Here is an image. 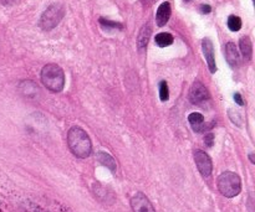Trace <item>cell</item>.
Wrapping results in <instances>:
<instances>
[{
    "instance_id": "16",
    "label": "cell",
    "mask_w": 255,
    "mask_h": 212,
    "mask_svg": "<svg viewBox=\"0 0 255 212\" xmlns=\"http://www.w3.org/2000/svg\"><path fill=\"white\" fill-rule=\"evenodd\" d=\"M100 25H101L102 29L107 30V31H110V30H116V29L121 30L122 27H124L121 24H120V22L110 21V20L104 19V17H101V19H100Z\"/></svg>"
},
{
    "instance_id": "15",
    "label": "cell",
    "mask_w": 255,
    "mask_h": 212,
    "mask_svg": "<svg viewBox=\"0 0 255 212\" xmlns=\"http://www.w3.org/2000/svg\"><path fill=\"white\" fill-rule=\"evenodd\" d=\"M173 36L169 32H161L156 36V44L159 47H167L173 44Z\"/></svg>"
},
{
    "instance_id": "19",
    "label": "cell",
    "mask_w": 255,
    "mask_h": 212,
    "mask_svg": "<svg viewBox=\"0 0 255 212\" xmlns=\"http://www.w3.org/2000/svg\"><path fill=\"white\" fill-rule=\"evenodd\" d=\"M204 143H206V145L209 146V148H211V146H213V143H214V136H213V134H212V133L207 134L206 139H204Z\"/></svg>"
},
{
    "instance_id": "1",
    "label": "cell",
    "mask_w": 255,
    "mask_h": 212,
    "mask_svg": "<svg viewBox=\"0 0 255 212\" xmlns=\"http://www.w3.org/2000/svg\"><path fill=\"white\" fill-rule=\"evenodd\" d=\"M67 145L75 156L80 159L89 158L92 151L91 139L89 134L80 127H72L67 133Z\"/></svg>"
},
{
    "instance_id": "13",
    "label": "cell",
    "mask_w": 255,
    "mask_h": 212,
    "mask_svg": "<svg viewBox=\"0 0 255 212\" xmlns=\"http://www.w3.org/2000/svg\"><path fill=\"white\" fill-rule=\"evenodd\" d=\"M188 121L192 129H193L194 132H197V133H201L204 129V117L202 116L201 113H197V112L191 113L188 117Z\"/></svg>"
},
{
    "instance_id": "3",
    "label": "cell",
    "mask_w": 255,
    "mask_h": 212,
    "mask_svg": "<svg viewBox=\"0 0 255 212\" xmlns=\"http://www.w3.org/2000/svg\"><path fill=\"white\" fill-rule=\"evenodd\" d=\"M218 189L226 198H236L242 191L241 178L233 171H224L218 178Z\"/></svg>"
},
{
    "instance_id": "18",
    "label": "cell",
    "mask_w": 255,
    "mask_h": 212,
    "mask_svg": "<svg viewBox=\"0 0 255 212\" xmlns=\"http://www.w3.org/2000/svg\"><path fill=\"white\" fill-rule=\"evenodd\" d=\"M159 98L162 102H167L169 99V89L166 81H162L159 83Z\"/></svg>"
},
{
    "instance_id": "6",
    "label": "cell",
    "mask_w": 255,
    "mask_h": 212,
    "mask_svg": "<svg viewBox=\"0 0 255 212\" xmlns=\"http://www.w3.org/2000/svg\"><path fill=\"white\" fill-rule=\"evenodd\" d=\"M208 89L206 88L202 82L196 81L191 87V91H189V99L193 104H201L203 102H206L208 99Z\"/></svg>"
},
{
    "instance_id": "12",
    "label": "cell",
    "mask_w": 255,
    "mask_h": 212,
    "mask_svg": "<svg viewBox=\"0 0 255 212\" xmlns=\"http://www.w3.org/2000/svg\"><path fill=\"white\" fill-rule=\"evenodd\" d=\"M97 160H99L102 165L106 166L107 169H110L112 173H116L117 164L110 154L105 153V151H99V153H97Z\"/></svg>"
},
{
    "instance_id": "11",
    "label": "cell",
    "mask_w": 255,
    "mask_h": 212,
    "mask_svg": "<svg viewBox=\"0 0 255 212\" xmlns=\"http://www.w3.org/2000/svg\"><path fill=\"white\" fill-rule=\"evenodd\" d=\"M151 34H152L151 25L149 24L144 25V26L141 29V31H139L138 37H137V47H138V50L146 49L147 44H148L149 41V37H151Z\"/></svg>"
},
{
    "instance_id": "22",
    "label": "cell",
    "mask_w": 255,
    "mask_h": 212,
    "mask_svg": "<svg viewBox=\"0 0 255 212\" xmlns=\"http://www.w3.org/2000/svg\"><path fill=\"white\" fill-rule=\"evenodd\" d=\"M17 0H0V4L5 5V6H10V5H14Z\"/></svg>"
},
{
    "instance_id": "8",
    "label": "cell",
    "mask_w": 255,
    "mask_h": 212,
    "mask_svg": "<svg viewBox=\"0 0 255 212\" xmlns=\"http://www.w3.org/2000/svg\"><path fill=\"white\" fill-rule=\"evenodd\" d=\"M202 50H203V55L207 60V64H208L209 71H211L212 73H216L217 65H216V59H214L213 44H212V41L208 39V37L203 39V41H202Z\"/></svg>"
},
{
    "instance_id": "14",
    "label": "cell",
    "mask_w": 255,
    "mask_h": 212,
    "mask_svg": "<svg viewBox=\"0 0 255 212\" xmlns=\"http://www.w3.org/2000/svg\"><path fill=\"white\" fill-rule=\"evenodd\" d=\"M239 46H241V51L243 57L249 61L252 59V55H253V45H252L251 39L248 36L242 37L241 41H239Z\"/></svg>"
},
{
    "instance_id": "17",
    "label": "cell",
    "mask_w": 255,
    "mask_h": 212,
    "mask_svg": "<svg viewBox=\"0 0 255 212\" xmlns=\"http://www.w3.org/2000/svg\"><path fill=\"white\" fill-rule=\"evenodd\" d=\"M228 27L231 31H239L242 29V20L239 16L231 15L228 17Z\"/></svg>"
},
{
    "instance_id": "23",
    "label": "cell",
    "mask_w": 255,
    "mask_h": 212,
    "mask_svg": "<svg viewBox=\"0 0 255 212\" xmlns=\"http://www.w3.org/2000/svg\"><path fill=\"white\" fill-rule=\"evenodd\" d=\"M249 158H251V161H252V163L255 164V160H254V153H252L251 155H249Z\"/></svg>"
},
{
    "instance_id": "9",
    "label": "cell",
    "mask_w": 255,
    "mask_h": 212,
    "mask_svg": "<svg viewBox=\"0 0 255 212\" xmlns=\"http://www.w3.org/2000/svg\"><path fill=\"white\" fill-rule=\"evenodd\" d=\"M171 4L168 1L162 2L161 5L157 9V14H156V22L158 26H164V25L168 22L169 17H171Z\"/></svg>"
},
{
    "instance_id": "4",
    "label": "cell",
    "mask_w": 255,
    "mask_h": 212,
    "mask_svg": "<svg viewBox=\"0 0 255 212\" xmlns=\"http://www.w3.org/2000/svg\"><path fill=\"white\" fill-rule=\"evenodd\" d=\"M65 6L62 4H51L44 12H42L41 17H40L39 26L41 27L45 31H50L54 27H56L60 24L62 19L65 16Z\"/></svg>"
},
{
    "instance_id": "7",
    "label": "cell",
    "mask_w": 255,
    "mask_h": 212,
    "mask_svg": "<svg viewBox=\"0 0 255 212\" xmlns=\"http://www.w3.org/2000/svg\"><path fill=\"white\" fill-rule=\"evenodd\" d=\"M131 206L133 212H156L151 201L142 193H137L131 199Z\"/></svg>"
},
{
    "instance_id": "2",
    "label": "cell",
    "mask_w": 255,
    "mask_h": 212,
    "mask_svg": "<svg viewBox=\"0 0 255 212\" xmlns=\"http://www.w3.org/2000/svg\"><path fill=\"white\" fill-rule=\"evenodd\" d=\"M41 82L49 91L61 92L65 86L64 70L56 64H49L42 67Z\"/></svg>"
},
{
    "instance_id": "5",
    "label": "cell",
    "mask_w": 255,
    "mask_h": 212,
    "mask_svg": "<svg viewBox=\"0 0 255 212\" xmlns=\"http://www.w3.org/2000/svg\"><path fill=\"white\" fill-rule=\"evenodd\" d=\"M194 161L198 168L199 173L203 178H208L211 176L212 170H213V164H212V159L209 158L208 154L203 150H197L194 153Z\"/></svg>"
},
{
    "instance_id": "10",
    "label": "cell",
    "mask_w": 255,
    "mask_h": 212,
    "mask_svg": "<svg viewBox=\"0 0 255 212\" xmlns=\"http://www.w3.org/2000/svg\"><path fill=\"white\" fill-rule=\"evenodd\" d=\"M224 51H226V59L227 61H228V64L231 65L232 67H238L239 64H241V55H239L236 44L228 42V44L226 45Z\"/></svg>"
},
{
    "instance_id": "20",
    "label": "cell",
    "mask_w": 255,
    "mask_h": 212,
    "mask_svg": "<svg viewBox=\"0 0 255 212\" xmlns=\"http://www.w3.org/2000/svg\"><path fill=\"white\" fill-rule=\"evenodd\" d=\"M199 10H201L202 14H209V12L212 11V7L209 6V5L203 4V5H201V7H199Z\"/></svg>"
},
{
    "instance_id": "21",
    "label": "cell",
    "mask_w": 255,
    "mask_h": 212,
    "mask_svg": "<svg viewBox=\"0 0 255 212\" xmlns=\"http://www.w3.org/2000/svg\"><path fill=\"white\" fill-rule=\"evenodd\" d=\"M234 101H236L239 106H244V102H243V99H242V96L239 93L234 94Z\"/></svg>"
}]
</instances>
